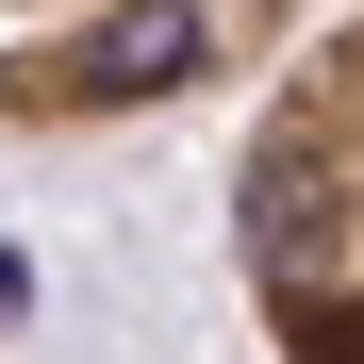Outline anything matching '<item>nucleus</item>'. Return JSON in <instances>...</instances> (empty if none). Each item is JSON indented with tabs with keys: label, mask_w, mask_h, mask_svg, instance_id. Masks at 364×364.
Listing matches in <instances>:
<instances>
[{
	"label": "nucleus",
	"mask_w": 364,
	"mask_h": 364,
	"mask_svg": "<svg viewBox=\"0 0 364 364\" xmlns=\"http://www.w3.org/2000/svg\"><path fill=\"white\" fill-rule=\"evenodd\" d=\"M232 282L265 364H364V0L298 33L232 149Z\"/></svg>",
	"instance_id": "nucleus-1"
},
{
	"label": "nucleus",
	"mask_w": 364,
	"mask_h": 364,
	"mask_svg": "<svg viewBox=\"0 0 364 364\" xmlns=\"http://www.w3.org/2000/svg\"><path fill=\"white\" fill-rule=\"evenodd\" d=\"M331 0H0V133H133L298 67Z\"/></svg>",
	"instance_id": "nucleus-2"
}]
</instances>
